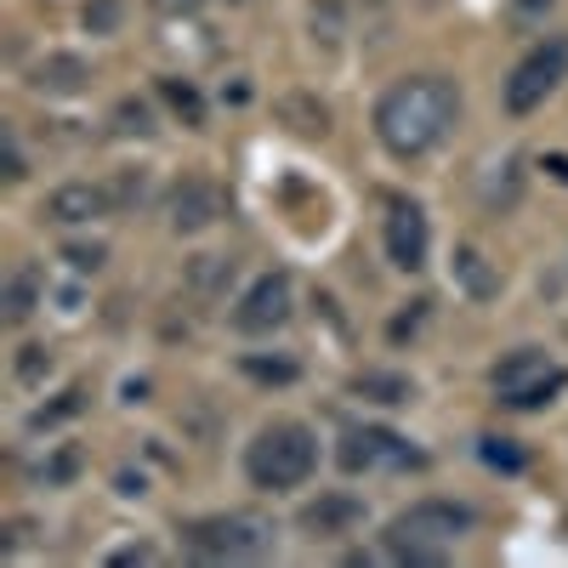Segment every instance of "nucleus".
<instances>
[{
    "mask_svg": "<svg viewBox=\"0 0 568 568\" xmlns=\"http://www.w3.org/2000/svg\"><path fill=\"white\" fill-rule=\"evenodd\" d=\"M222 211H227L222 187H216V182H205V176H182V182L171 187V194H165V216H171V227H176V233H205Z\"/></svg>",
    "mask_w": 568,
    "mask_h": 568,
    "instance_id": "8",
    "label": "nucleus"
},
{
    "mask_svg": "<svg viewBox=\"0 0 568 568\" xmlns=\"http://www.w3.org/2000/svg\"><path fill=\"white\" fill-rule=\"evenodd\" d=\"M63 262H69L74 273H98V267H103V245H69Z\"/></svg>",
    "mask_w": 568,
    "mask_h": 568,
    "instance_id": "24",
    "label": "nucleus"
},
{
    "mask_svg": "<svg viewBox=\"0 0 568 568\" xmlns=\"http://www.w3.org/2000/svg\"><path fill=\"white\" fill-rule=\"evenodd\" d=\"M489 382H495L500 404H511V409H540V404H551V393L568 382V375H562V369H551V364H546V353L517 347V353H506V358L489 369Z\"/></svg>",
    "mask_w": 568,
    "mask_h": 568,
    "instance_id": "6",
    "label": "nucleus"
},
{
    "mask_svg": "<svg viewBox=\"0 0 568 568\" xmlns=\"http://www.w3.org/2000/svg\"><path fill=\"white\" fill-rule=\"evenodd\" d=\"M336 460H342V471H375V466L409 460V449H404L398 433H387V426H353V433H342Z\"/></svg>",
    "mask_w": 568,
    "mask_h": 568,
    "instance_id": "9",
    "label": "nucleus"
},
{
    "mask_svg": "<svg viewBox=\"0 0 568 568\" xmlns=\"http://www.w3.org/2000/svg\"><path fill=\"white\" fill-rule=\"evenodd\" d=\"M85 80H91V63L74 58V52H52V58H40L29 69V85L40 91V98H80Z\"/></svg>",
    "mask_w": 568,
    "mask_h": 568,
    "instance_id": "12",
    "label": "nucleus"
},
{
    "mask_svg": "<svg viewBox=\"0 0 568 568\" xmlns=\"http://www.w3.org/2000/svg\"><path fill=\"white\" fill-rule=\"evenodd\" d=\"M471 529V511L455 506V500H420L409 511L393 517V529H387V557L398 562H420V568H433L449 557V546Z\"/></svg>",
    "mask_w": 568,
    "mask_h": 568,
    "instance_id": "2",
    "label": "nucleus"
},
{
    "mask_svg": "<svg viewBox=\"0 0 568 568\" xmlns=\"http://www.w3.org/2000/svg\"><path fill=\"white\" fill-rule=\"evenodd\" d=\"M114 211V187L103 182H63L52 200H45V222L58 227H80V222H98Z\"/></svg>",
    "mask_w": 568,
    "mask_h": 568,
    "instance_id": "11",
    "label": "nucleus"
},
{
    "mask_svg": "<svg viewBox=\"0 0 568 568\" xmlns=\"http://www.w3.org/2000/svg\"><path fill=\"white\" fill-rule=\"evenodd\" d=\"M245 375H256V382H296V364L291 358H245Z\"/></svg>",
    "mask_w": 568,
    "mask_h": 568,
    "instance_id": "22",
    "label": "nucleus"
},
{
    "mask_svg": "<svg viewBox=\"0 0 568 568\" xmlns=\"http://www.w3.org/2000/svg\"><path fill=\"white\" fill-rule=\"evenodd\" d=\"M160 98L171 103V114H182V125H205V98L187 80H160Z\"/></svg>",
    "mask_w": 568,
    "mask_h": 568,
    "instance_id": "15",
    "label": "nucleus"
},
{
    "mask_svg": "<svg viewBox=\"0 0 568 568\" xmlns=\"http://www.w3.org/2000/svg\"><path fill=\"white\" fill-rule=\"evenodd\" d=\"M551 171H557V176H568V160H551Z\"/></svg>",
    "mask_w": 568,
    "mask_h": 568,
    "instance_id": "30",
    "label": "nucleus"
},
{
    "mask_svg": "<svg viewBox=\"0 0 568 568\" xmlns=\"http://www.w3.org/2000/svg\"><path fill=\"white\" fill-rule=\"evenodd\" d=\"M460 120V91L444 74L393 80L375 103V136L393 160H426Z\"/></svg>",
    "mask_w": 568,
    "mask_h": 568,
    "instance_id": "1",
    "label": "nucleus"
},
{
    "mask_svg": "<svg viewBox=\"0 0 568 568\" xmlns=\"http://www.w3.org/2000/svg\"><path fill=\"white\" fill-rule=\"evenodd\" d=\"M80 409H85V393H80V387H69V393H63L58 404H45V409H34V420H29V426H34V433H45V426H58V420L80 415Z\"/></svg>",
    "mask_w": 568,
    "mask_h": 568,
    "instance_id": "20",
    "label": "nucleus"
},
{
    "mask_svg": "<svg viewBox=\"0 0 568 568\" xmlns=\"http://www.w3.org/2000/svg\"><path fill=\"white\" fill-rule=\"evenodd\" d=\"M551 7H557V0H511V18H524V23H529V18H546Z\"/></svg>",
    "mask_w": 568,
    "mask_h": 568,
    "instance_id": "27",
    "label": "nucleus"
},
{
    "mask_svg": "<svg viewBox=\"0 0 568 568\" xmlns=\"http://www.w3.org/2000/svg\"><path fill=\"white\" fill-rule=\"evenodd\" d=\"M347 524H358V500H347V495H324L302 511V529H313V535H342Z\"/></svg>",
    "mask_w": 568,
    "mask_h": 568,
    "instance_id": "13",
    "label": "nucleus"
},
{
    "mask_svg": "<svg viewBox=\"0 0 568 568\" xmlns=\"http://www.w3.org/2000/svg\"><path fill=\"white\" fill-rule=\"evenodd\" d=\"M358 393L382 398V404H404V398H409V382H398V375H364Z\"/></svg>",
    "mask_w": 568,
    "mask_h": 568,
    "instance_id": "21",
    "label": "nucleus"
},
{
    "mask_svg": "<svg viewBox=\"0 0 568 568\" xmlns=\"http://www.w3.org/2000/svg\"><path fill=\"white\" fill-rule=\"evenodd\" d=\"M455 273L466 278V291H471V296H495V273L484 267V256L471 251V245H460V251H455Z\"/></svg>",
    "mask_w": 568,
    "mask_h": 568,
    "instance_id": "18",
    "label": "nucleus"
},
{
    "mask_svg": "<svg viewBox=\"0 0 568 568\" xmlns=\"http://www.w3.org/2000/svg\"><path fill=\"white\" fill-rule=\"evenodd\" d=\"M562 80H568V34H546L540 45H529V58L506 74L500 103H506V114H535Z\"/></svg>",
    "mask_w": 568,
    "mask_h": 568,
    "instance_id": "5",
    "label": "nucleus"
},
{
    "mask_svg": "<svg viewBox=\"0 0 568 568\" xmlns=\"http://www.w3.org/2000/svg\"><path fill=\"white\" fill-rule=\"evenodd\" d=\"M0 307H7V313H0L7 324H23V318L40 307V278H34V267H18V273L7 278V296H0Z\"/></svg>",
    "mask_w": 568,
    "mask_h": 568,
    "instance_id": "14",
    "label": "nucleus"
},
{
    "mask_svg": "<svg viewBox=\"0 0 568 568\" xmlns=\"http://www.w3.org/2000/svg\"><path fill=\"white\" fill-rule=\"evenodd\" d=\"M7 176H12V182H23V176H29V165H23V149H18V136H7Z\"/></svg>",
    "mask_w": 568,
    "mask_h": 568,
    "instance_id": "28",
    "label": "nucleus"
},
{
    "mask_svg": "<svg viewBox=\"0 0 568 568\" xmlns=\"http://www.w3.org/2000/svg\"><path fill=\"white\" fill-rule=\"evenodd\" d=\"M278 114H284V120H296V131H302V136H324V131H329L324 103H307V98H284V103H278Z\"/></svg>",
    "mask_w": 568,
    "mask_h": 568,
    "instance_id": "17",
    "label": "nucleus"
},
{
    "mask_svg": "<svg viewBox=\"0 0 568 568\" xmlns=\"http://www.w3.org/2000/svg\"><path fill=\"white\" fill-rule=\"evenodd\" d=\"M45 369H52V353H45V347H23V358H18V382H40Z\"/></svg>",
    "mask_w": 568,
    "mask_h": 568,
    "instance_id": "23",
    "label": "nucleus"
},
{
    "mask_svg": "<svg viewBox=\"0 0 568 568\" xmlns=\"http://www.w3.org/2000/svg\"><path fill=\"white\" fill-rule=\"evenodd\" d=\"M109 562H154V546H120Z\"/></svg>",
    "mask_w": 568,
    "mask_h": 568,
    "instance_id": "29",
    "label": "nucleus"
},
{
    "mask_svg": "<svg viewBox=\"0 0 568 568\" xmlns=\"http://www.w3.org/2000/svg\"><path fill=\"white\" fill-rule=\"evenodd\" d=\"M426 245H433V227H426L420 205L398 200L387 211V256H393V267H404V273L426 267Z\"/></svg>",
    "mask_w": 568,
    "mask_h": 568,
    "instance_id": "10",
    "label": "nucleus"
},
{
    "mask_svg": "<svg viewBox=\"0 0 568 568\" xmlns=\"http://www.w3.org/2000/svg\"><path fill=\"white\" fill-rule=\"evenodd\" d=\"M187 551L205 557V562H240V557H262L273 546V529L262 517H245V511H222V517H200V524L182 529Z\"/></svg>",
    "mask_w": 568,
    "mask_h": 568,
    "instance_id": "4",
    "label": "nucleus"
},
{
    "mask_svg": "<svg viewBox=\"0 0 568 568\" xmlns=\"http://www.w3.org/2000/svg\"><path fill=\"white\" fill-rule=\"evenodd\" d=\"M114 18H120V0H98V7H85L91 29H114Z\"/></svg>",
    "mask_w": 568,
    "mask_h": 568,
    "instance_id": "26",
    "label": "nucleus"
},
{
    "mask_svg": "<svg viewBox=\"0 0 568 568\" xmlns=\"http://www.w3.org/2000/svg\"><path fill=\"white\" fill-rule=\"evenodd\" d=\"M227 278H233V262L227 256H194V267H187V284H194L200 296H216Z\"/></svg>",
    "mask_w": 568,
    "mask_h": 568,
    "instance_id": "16",
    "label": "nucleus"
},
{
    "mask_svg": "<svg viewBox=\"0 0 568 568\" xmlns=\"http://www.w3.org/2000/svg\"><path fill=\"white\" fill-rule=\"evenodd\" d=\"M318 466V444L302 420H273L256 433V444L245 449V471L256 489H296L313 478Z\"/></svg>",
    "mask_w": 568,
    "mask_h": 568,
    "instance_id": "3",
    "label": "nucleus"
},
{
    "mask_svg": "<svg viewBox=\"0 0 568 568\" xmlns=\"http://www.w3.org/2000/svg\"><path fill=\"white\" fill-rule=\"evenodd\" d=\"M291 307H296V284H291V273L273 267L240 296V307H233V329H240V336H273V329L291 318Z\"/></svg>",
    "mask_w": 568,
    "mask_h": 568,
    "instance_id": "7",
    "label": "nucleus"
},
{
    "mask_svg": "<svg viewBox=\"0 0 568 568\" xmlns=\"http://www.w3.org/2000/svg\"><path fill=\"white\" fill-rule=\"evenodd\" d=\"M114 131H120V136H149V131H154V114H149V103L125 98V103L114 109Z\"/></svg>",
    "mask_w": 568,
    "mask_h": 568,
    "instance_id": "19",
    "label": "nucleus"
},
{
    "mask_svg": "<svg viewBox=\"0 0 568 568\" xmlns=\"http://www.w3.org/2000/svg\"><path fill=\"white\" fill-rule=\"evenodd\" d=\"M484 460H489V466H506V471H517V466H524V455H517L506 438H484Z\"/></svg>",
    "mask_w": 568,
    "mask_h": 568,
    "instance_id": "25",
    "label": "nucleus"
}]
</instances>
